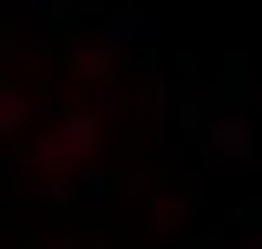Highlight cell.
<instances>
[{
	"mask_svg": "<svg viewBox=\"0 0 262 249\" xmlns=\"http://www.w3.org/2000/svg\"><path fill=\"white\" fill-rule=\"evenodd\" d=\"M138 39H158V20H151V13H112V20H105V53L138 46Z\"/></svg>",
	"mask_w": 262,
	"mask_h": 249,
	"instance_id": "3957f363",
	"label": "cell"
},
{
	"mask_svg": "<svg viewBox=\"0 0 262 249\" xmlns=\"http://www.w3.org/2000/svg\"><path fill=\"white\" fill-rule=\"evenodd\" d=\"M98 144V125L92 118H66L59 138H46V157H59V164H79V157H92Z\"/></svg>",
	"mask_w": 262,
	"mask_h": 249,
	"instance_id": "7a4b0ae2",
	"label": "cell"
},
{
	"mask_svg": "<svg viewBox=\"0 0 262 249\" xmlns=\"http://www.w3.org/2000/svg\"><path fill=\"white\" fill-rule=\"evenodd\" d=\"M85 203H112V184L105 177H85Z\"/></svg>",
	"mask_w": 262,
	"mask_h": 249,
	"instance_id": "277c9868",
	"label": "cell"
},
{
	"mask_svg": "<svg viewBox=\"0 0 262 249\" xmlns=\"http://www.w3.org/2000/svg\"><path fill=\"white\" fill-rule=\"evenodd\" d=\"M190 138H196V157H203L210 177L256 171V125H249V112H203V125Z\"/></svg>",
	"mask_w": 262,
	"mask_h": 249,
	"instance_id": "6da1fadb",
	"label": "cell"
}]
</instances>
